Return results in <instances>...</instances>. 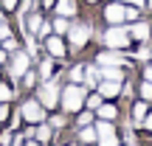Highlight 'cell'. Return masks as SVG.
Listing matches in <instances>:
<instances>
[{"instance_id":"cell-25","label":"cell","mask_w":152,"mask_h":146,"mask_svg":"<svg viewBox=\"0 0 152 146\" xmlns=\"http://www.w3.org/2000/svg\"><path fill=\"white\" fill-rule=\"evenodd\" d=\"M3 45H6V51H17V42H14L11 37H6V39H3Z\"/></svg>"},{"instance_id":"cell-4","label":"cell","mask_w":152,"mask_h":146,"mask_svg":"<svg viewBox=\"0 0 152 146\" xmlns=\"http://www.w3.org/2000/svg\"><path fill=\"white\" fill-rule=\"evenodd\" d=\"M23 118L31 121V124H39V121L45 118L42 104H37V101H26V104H23Z\"/></svg>"},{"instance_id":"cell-24","label":"cell","mask_w":152,"mask_h":146,"mask_svg":"<svg viewBox=\"0 0 152 146\" xmlns=\"http://www.w3.org/2000/svg\"><path fill=\"white\" fill-rule=\"evenodd\" d=\"M147 115V104H135V118H144Z\"/></svg>"},{"instance_id":"cell-19","label":"cell","mask_w":152,"mask_h":146,"mask_svg":"<svg viewBox=\"0 0 152 146\" xmlns=\"http://www.w3.org/2000/svg\"><path fill=\"white\" fill-rule=\"evenodd\" d=\"M85 70H87V68H82V65L73 68V70H71V79H73V81H82V79H85Z\"/></svg>"},{"instance_id":"cell-13","label":"cell","mask_w":152,"mask_h":146,"mask_svg":"<svg viewBox=\"0 0 152 146\" xmlns=\"http://www.w3.org/2000/svg\"><path fill=\"white\" fill-rule=\"evenodd\" d=\"M130 37H135V39H149V25H144V23H138V25H132Z\"/></svg>"},{"instance_id":"cell-17","label":"cell","mask_w":152,"mask_h":146,"mask_svg":"<svg viewBox=\"0 0 152 146\" xmlns=\"http://www.w3.org/2000/svg\"><path fill=\"white\" fill-rule=\"evenodd\" d=\"M39 25H42V20H39L37 14L28 17V31H31V34H37V31H39Z\"/></svg>"},{"instance_id":"cell-22","label":"cell","mask_w":152,"mask_h":146,"mask_svg":"<svg viewBox=\"0 0 152 146\" xmlns=\"http://www.w3.org/2000/svg\"><path fill=\"white\" fill-rule=\"evenodd\" d=\"M141 96H144V98H152V81H144V87H141Z\"/></svg>"},{"instance_id":"cell-5","label":"cell","mask_w":152,"mask_h":146,"mask_svg":"<svg viewBox=\"0 0 152 146\" xmlns=\"http://www.w3.org/2000/svg\"><path fill=\"white\" fill-rule=\"evenodd\" d=\"M39 104H42V107H56V96H59V90H56V84H42L39 87Z\"/></svg>"},{"instance_id":"cell-16","label":"cell","mask_w":152,"mask_h":146,"mask_svg":"<svg viewBox=\"0 0 152 146\" xmlns=\"http://www.w3.org/2000/svg\"><path fill=\"white\" fill-rule=\"evenodd\" d=\"M96 81H99V70L96 68H87L85 70V84H96Z\"/></svg>"},{"instance_id":"cell-3","label":"cell","mask_w":152,"mask_h":146,"mask_svg":"<svg viewBox=\"0 0 152 146\" xmlns=\"http://www.w3.org/2000/svg\"><path fill=\"white\" fill-rule=\"evenodd\" d=\"M127 39H130L127 28H107V31H104V42H107L110 48H124Z\"/></svg>"},{"instance_id":"cell-6","label":"cell","mask_w":152,"mask_h":146,"mask_svg":"<svg viewBox=\"0 0 152 146\" xmlns=\"http://www.w3.org/2000/svg\"><path fill=\"white\" fill-rule=\"evenodd\" d=\"M28 70V54L14 51V59H11V76H23Z\"/></svg>"},{"instance_id":"cell-36","label":"cell","mask_w":152,"mask_h":146,"mask_svg":"<svg viewBox=\"0 0 152 146\" xmlns=\"http://www.w3.org/2000/svg\"><path fill=\"white\" fill-rule=\"evenodd\" d=\"M14 146H23V143H20V141H14Z\"/></svg>"},{"instance_id":"cell-35","label":"cell","mask_w":152,"mask_h":146,"mask_svg":"<svg viewBox=\"0 0 152 146\" xmlns=\"http://www.w3.org/2000/svg\"><path fill=\"white\" fill-rule=\"evenodd\" d=\"M132 3H135V6H144V0H132Z\"/></svg>"},{"instance_id":"cell-10","label":"cell","mask_w":152,"mask_h":146,"mask_svg":"<svg viewBox=\"0 0 152 146\" xmlns=\"http://www.w3.org/2000/svg\"><path fill=\"white\" fill-rule=\"evenodd\" d=\"M45 45H48V51H51L54 56H59V59L65 56V45H62V39H59V37H51Z\"/></svg>"},{"instance_id":"cell-15","label":"cell","mask_w":152,"mask_h":146,"mask_svg":"<svg viewBox=\"0 0 152 146\" xmlns=\"http://www.w3.org/2000/svg\"><path fill=\"white\" fill-rule=\"evenodd\" d=\"M56 9H59L62 17H71L73 11H76V6H73V0H59V3H56Z\"/></svg>"},{"instance_id":"cell-2","label":"cell","mask_w":152,"mask_h":146,"mask_svg":"<svg viewBox=\"0 0 152 146\" xmlns=\"http://www.w3.org/2000/svg\"><path fill=\"white\" fill-rule=\"evenodd\" d=\"M96 138H99V146H118L115 141V129L110 121H102V124L96 126Z\"/></svg>"},{"instance_id":"cell-14","label":"cell","mask_w":152,"mask_h":146,"mask_svg":"<svg viewBox=\"0 0 152 146\" xmlns=\"http://www.w3.org/2000/svg\"><path fill=\"white\" fill-rule=\"evenodd\" d=\"M99 118H104V121H110V118H115V107L113 104H99Z\"/></svg>"},{"instance_id":"cell-38","label":"cell","mask_w":152,"mask_h":146,"mask_svg":"<svg viewBox=\"0 0 152 146\" xmlns=\"http://www.w3.org/2000/svg\"><path fill=\"white\" fill-rule=\"evenodd\" d=\"M0 20H3V14H0Z\"/></svg>"},{"instance_id":"cell-30","label":"cell","mask_w":152,"mask_h":146,"mask_svg":"<svg viewBox=\"0 0 152 146\" xmlns=\"http://www.w3.org/2000/svg\"><path fill=\"white\" fill-rule=\"evenodd\" d=\"M135 56H138V59H147V56H149V48H141V51H138Z\"/></svg>"},{"instance_id":"cell-29","label":"cell","mask_w":152,"mask_h":146,"mask_svg":"<svg viewBox=\"0 0 152 146\" xmlns=\"http://www.w3.org/2000/svg\"><path fill=\"white\" fill-rule=\"evenodd\" d=\"M6 37H9V25H3V23H0V42H3Z\"/></svg>"},{"instance_id":"cell-1","label":"cell","mask_w":152,"mask_h":146,"mask_svg":"<svg viewBox=\"0 0 152 146\" xmlns=\"http://www.w3.org/2000/svg\"><path fill=\"white\" fill-rule=\"evenodd\" d=\"M85 98H87V96H85V90H82L79 84H71L65 93H62V104H65V110H71V113L82 107V101H85Z\"/></svg>"},{"instance_id":"cell-7","label":"cell","mask_w":152,"mask_h":146,"mask_svg":"<svg viewBox=\"0 0 152 146\" xmlns=\"http://www.w3.org/2000/svg\"><path fill=\"white\" fill-rule=\"evenodd\" d=\"M71 31V42L73 45H85L87 39H90V25H73V28H68Z\"/></svg>"},{"instance_id":"cell-26","label":"cell","mask_w":152,"mask_h":146,"mask_svg":"<svg viewBox=\"0 0 152 146\" xmlns=\"http://www.w3.org/2000/svg\"><path fill=\"white\" fill-rule=\"evenodd\" d=\"M90 121H93V115H90V113H82V118H79V126H87Z\"/></svg>"},{"instance_id":"cell-37","label":"cell","mask_w":152,"mask_h":146,"mask_svg":"<svg viewBox=\"0 0 152 146\" xmlns=\"http://www.w3.org/2000/svg\"><path fill=\"white\" fill-rule=\"evenodd\" d=\"M149 9H152V0H149Z\"/></svg>"},{"instance_id":"cell-21","label":"cell","mask_w":152,"mask_h":146,"mask_svg":"<svg viewBox=\"0 0 152 146\" xmlns=\"http://www.w3.org/2000/svg\"><path fill=\"white\" fill-rule=\"evenodd\" d=\"M37 138H39V141H48V138H51V129H48V126H37Z\"/></svg>"},{"instance_id":"cell-23","label":"cell","mask_w":152,"mask_h":146,"mask_svg":"<svg viewBox=\"0 0 152 146\" xmlns=\"http://www.w3.org/2000/svg\"><path fill=\"white\" fill-rule=\"evenodd\" d=\"M9 98H11V90L6 84H0V101H9Z\"/></svg>"},{"instance_id":"cell-28","label":"cell","mask_w":152,"mask_h":146,"mask_svg":"<svg viewBox=\"0 0 152 146\" xmlns=\"http://www.w3.org/2000/svg\"><path fill=\"white\" fill-rule=\"evenodd\" d=\"M87 104H90V107H93V110H96V107H99V104H102V98H99V96H87Z\"/></svg>"},{"instance_id":"cell-18","label":"cell","mask_w":152,"mask_h":146,"mask_svg":"<svg viewBox=\"0 0 152 146\" xmlns=\"http://www.w3.org/2000/svg\"><path fill=\"white\" fill-rule=\"evenodd\" d=\"M82 141H85V143L96 141V129H90V126H85V129H82Z\"/></svg>"},{"instance_id":"cell-31","label":"cell","mask_w":152,"mask_h":146,"mask_svg":"<svg viewBox=\"0 0 152 146\" xmlns=\"http://www.w3.org/2000/svg\"><path fill=\"white\" fill-rule=\"evenodd\" d=\"M3 6H6V9H14V6H17V0H3Z\"/></svg>"},{"instance_id":"cell-20","label":"cell","mask_w":152,"mask_h":146,"mask_svg":"<svg viewBox=\"0 0 152 146\" xmlns=\"http://www.w3.org/2000/svg\"><path fill=\"white\" fill-rule=\"evenodd\" d=\"M54 28H56V31H68V20H65V17H56V20H54Z\"/></svg>"},{"instance_id":"cell-27","label":"cell","mask_w":152,"mask_h":146,"mask_svg":"<svg viewBox=\"0 0 152 146\" xmlns=\"http://www.w3.org/2000/svg\"><path fill=\"white\" fill-rule=\"evenodd\" d=\"M39 76H42V79H51V62H42V73Z\"/></svg>"},{"instance_id":"cell-34","label":"cell","mask_w":152,"mask_h":146,"mask_svg":"<svg viewBox=\"0 0 152 146\" xmlns=\"http://www.w3.org/2000/svg\"><path fill=\"white\" fill-rule=\"evenodd\" d=\"M147 126H149V129H152V115H149V118H147Z\"/></svg>"},{"instance_id":"cell-33","label":"cell","mask_w":152,"mask_h":146,"mask_svg":"<svg viewBox=\"0 0 152 146\" xmlns=\"http://www.w3.org/2000/svg\"><path fill=\"white\" fill-rule=\"evenodd\" d=\"M6 115H9V110H6V107H0V118H6Z\"/></svg>"},{"instance_id":"cell-11","label":"cell","mask_w":152,"mask_h":146,"mask_svg":"<svg viewBox=\"0 0 152 146\" xmlns=\"http://www.w3.org/2000/svg\"><path fill=\"white\" fill-rule=\"evenodd\" d=\"M102 96H115L118 93V81H113V79H102Z\"/></svg>"},{"instance_id":"cell-9","label":"cell","mask_w":152,"mask_h":146,"mask_svg":"<svg viewBox=\"0 0 152 146\" xmlns=\"http://www.w3.org/2000/svg\"><path fill=\"white\" fill-rule=\"evenodd\" d=\"M99 76H102V79H113V81H121V73L118 70V65H104V70H99Z\"/></svg>"},{"instance_id":"cell-12","label":"cell","mask_w":152,"mask_h":146,"mask_svg":"<svg viewBox=\"0 0 152 146\" xmlns=\"http://www.w3.org/2000/svg\"><path fill=\"white\" fill-rule=\"evenodd\" d=\"M121 62L124 59H121L118 54H110V51L107 54H99V65H121Z\"/></svg>"},{"instance_id":"cell-8","label":"cell","mask_w":152,"mask_h":146,"mask_svg":"<svg viewBox=\"0 0 152 146\" xmlns=\"http://www.w3.org/2000/svg\"><path fill=\"white\" fill-rule=\"evenodd\" d=\"M104 17H107L110 23H121V20H124V6H121V3L107 6V9H104Z\"/></svg>"},{"instance_id":"cell-32","label":"cell","mask_w":152,"mask_h":146,"mask_svg":"<svg viewBox=\"0 0 152 146\" xmlns=\"http://www.w3.org/2000/svg\"><path fill=\"white\" fill-rule=\"evenodd\" d=\"M144 76H147V81H152V68H147V73H144Z\"/></svg>"}]
</instances>
